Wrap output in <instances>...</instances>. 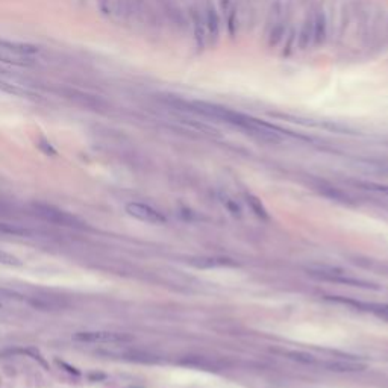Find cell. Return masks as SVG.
<instances>
[{
  "instance_id": "6da1fadb",
  "label": "cell",
  "mask_w": 388,
  "mask_h": 388,
  "mask_svg": "<svg viewBox=\"0 0 388 388\" xmlns=\"http://www.w3.org/2000/svg\"><path fill=\"white\" fill-rule=\"evenodd\" d=\"M40 50L37 46L0 40V63L11 64L15 67H31L38 63Z\"/></svg>"
},
{
  "instance_id": "7a4b0ae2",
  "label": "cell",
  "mask_w": 388,
  "mask_h": 388,
  "mask_svg": "<svg viewBox=\"0 0 388 388\" xmlns=\"http://www.w3.org/2000/svg\"><path fill=\"white\" fill-rule=\"evenodd\" d=\"M307 273L320 281H327V282H335V284H343L349 287H358V288H366V290H378L379 287L367 282L364 279H360L356 276H352L349 272L340 268V267H332V265H324V264H314L307 267Z\"/></svg>"
},
{
  "instance_id": "3957f363",
  "label": "cell",
  "mask_w": 388,
  "mask_h": 388,
  "mask_svg": "<svg viewBox=\"0 0 388 388\" xmlns=\"http://www.w3.org/2000/svg\"><path fill=\"white\" fill-rule=\"evenodd\" d=\"M34 211L40 219H43L44 222H49L52 225L64 226V228H76V229L83 228V223L76 216H73L67 211H63L56 206L46 205V203H34Z\"/></svg>"
},
{
  "instance_id": "277c9868",
  "label": "cell",
  "mask_w": 388,
  "mask_h": 388,
  "mask_svg": "<svg viewBox=\"0 0 388 388\" xmlns=\"http://www.w3.org/2000/svg\"><path fill=\"white\" fill-rule=\"evenodd\" d=\"M73 340L79 343L93 344H123L132 341V337L123 332L112 331H80L73 335Z\"/></svg>"
},
{
  "instance_id": "5b68a950",
  "label": "cell",
  "mask_w": 388,
  "mask_h": 388,
  "mask_svg": "<svg viewBox=\"0 0 388 388\" xmlns=\"http://www.w3.org/2000/svg\"><path fill=\"white\" fill-rule=\"evenodd\" d=\"M126 213L144 223H151V225H164L167 222L165 216L162 213H159L151 205L141 203V202H131L126 205Z\"/></svg>"
},
{
  "instance_id": "8992f818",
  "label": "cell",
  "mask_w": 388,
  "mask_h": 388,
  "mask_svg": "<svg viewBox=\"0 0 388 388\" xmlns=\"http://www.w3.org/2000/svg\"><path fill=\"white\" fill-rule=\"evenodd\" d=\"M311 17H312V47H321L324 46L329 32L327 15L324 9L318 6L317 9H314Z\"/></svg>"
},
{
  "instance_id": "52a82bcc",
  "label": "cell",
  "mask_w": 388,
  "mask_h": 388,
  "mask_svg": "<svg viewBox=\"0 0 388 388\" xmlns=\"http://www.w3.org/2000/svg\"><path fill=\"white\" fill-rule=\"evenodd\" d=\"M0 91L17 96V97H35V96H38L37 91L31 85L21 82L18 78H14V76L11 78V76L5 75L3 72H0Z\"/></svg>"
},
{
  "instance_id": "ba28073f",
  "label": "cell",
  "mask_w": 388,
  "mask_h": 388,
  "mask_svg": "<svg viewBox=\"0 0 388 388\" xmlns=\"http://www.w3.org/2000/svg\"><path fill=\"white\" fill-rule=\"evenodd\" d=\"M203 17H205V24H206V31H208V38H210V44L217 43L220 38V31H222V18H220V12L217 11V6L208 0L203 9Z\"/></svg>"
},
{
  "instance_id": "9c48e42d",
  "label": "cell",
  "mask_w": 388,
  "mask_h": 388,
  "mask_svg": "<svg viewBox=\"0 0 388 388\" xmlns=\"http://www.w3.org/2000/svg\"><path fill=\"white\" fill-rule=\"evenodd\" d=\"M190 18H191L196 43L200 49H205L206 46H210V38H208V31H206V24H205L203 9L199 8L197 5H194L190 9Z\"/></svg>"
},
{
  "instance_id": "30bf717a",
  "label": "cell",
  "mask_w": 388,
  "mask_h": 388,
  "mask_svg": "<svg viewBox=\"0 0 388 388\" xmlns=\"http://www.w3.org/2000/svg\"><path fill=\"white\" fill-rule=\"evenodd\" d=\"M323 367H326L327 370L331 372H340V373H344V372H363L366 369V364L361 363V361H356V360H352V358H332V360H327V361H321L320 363Z\"/></svg>"
},
{
  "instance_id": "8fae6325",
  "label": "cell",
  "mask_w": 388,
  "mask_h": 388,
  "mask_svg": "<svg viewBox=\"0 0 388 388\" xmlns=\"http://www.w3.org/2000/svg\"><path fill=\"white\" fill-rule=\"evenodd\" d=\"M287 23H288L287 18H282L267 27V41L270 47H278L279 44L284 43L287 35V26H288Z\"/></svg>"
},
{
  "instance_id": "7c38bea8",
  "label": "cell",
  "mask_w": 388,
  "mask_h": 388,
  "mask_svg": "<svg viewBox=\"0 0 388 388\" xmlns=\"http://www.w3.org/2000/svg\"><path fill=\"white\" fill-rule=\"evenodd\" d=\"M100 9L111 17H126L129 15L131 9L126 0H100Z\"/></svg>"
},
{
  "instance_id": "4fadbf2b",
  "label": "cell",
  "mask_w": 388,
  "mask_h": 388,
  "mask_svg": "<svg viewBox=\"0 0 388 388\" xmlns=\"http://www.w3.org/2000/svg\"><path fill=\"white\" fill-rule=\"evenodd\" d=\"M312 47V17L307 15L304 18V23L299 29L297 40H296V49L308 50Z\"/></svg>"
},
{
  "instance_id": "5bb4252c",
  "label": "cell",
  "mask_w": 388,
  "mask_h": 388,
  "mask_svg": "<svg viewBox=\"0 0 388 388\" xmlns=\"http://www.w3.org/2000/svg\"><path fill=\"white\" fill-rule=\"evenodd\" d=\"M356 185L366 193H370L379 199L388 200V185H381L376 182H356Z\"/></svg>"
},
{
  "instance_id": "9a60e30c",
  "label": "cell",
  "mask_w": 388,
  "mask_h": 388,
  "mask_svg": "<svg viewBox=\"0 0 388 388\" xmlns=\"http://www.w3.org/2000/svg\"><path fill=\"white\" fill-rule=\"evenodd\" d=\"M287 356L290 360L302 363V364H320V361L314 355L307 353V352H287Z\"/></svg>"
},
{
  "instance_id": "2e32d148",
  "label": "cell",
  "mask_w": 388,
  "mask_h": 388,
  "mask_svg": "<svg viewBox=\"0 0 388 388\" xmlns=\"http://www.w3.org/2000/svg\"><path fill=\"white\" fill-rule=\"evenodd\" d=\"M0 264L2 265H8V267H21L23 262L18 256L0 249Z\"/></svg>"
},
{
  "instance_id": "e0dca14e",
  "label": "cell",
  "mask_w": 388,
  "mask_h": 388,
  "mask_svg": "<svg viewBox=\"0 0 388 388\" xmlns=\"http://www.w3.org/2000/svg\"><path fill=\"white\" fill-rule=\"evenodd\" d=\"M219 8H220V12L223 15H228L233 8V2L232 0H219Z\"/></svg>"
},
{
  "instance_id": "ac0fdd59",
  "label": "cell",
  "mask_w": 388,
  "mask_h": 388,
  "mask_svg": "<svg viewBox=\"0 0 388 388\" xmlns=\"http://www.w3.org/2000/svg\"><path fill=\"white\" fill-rule=\"evenodd\" d=\"M59 366H63L64 369H67V372H69V373H72V375H76V376L79 375V372L75 369V367H72V366H69V364H66V363H59Z\"/></svg>"
},
{
  "instance_id": "d6986e66",
  "label": "cell",
  "mask_w": 388,
  "mask_h": 388,
  "mask_svg": "<svg viewBox=\"0 0 388 388\" xmlns=\"http://www.w3.org/2000/svg\"><path fill=\"white\" fill-rule=\"evenodd\" d=\"M0 231H8V232H15L14 229L8 228V226H5V225H0Z\"/></svg>"
}]
</instances>
